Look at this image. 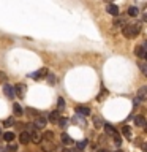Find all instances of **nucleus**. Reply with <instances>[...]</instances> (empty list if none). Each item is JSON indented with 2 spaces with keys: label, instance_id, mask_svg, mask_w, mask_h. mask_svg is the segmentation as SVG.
Here are the masks:
<instances>
[{
  "label": "nucleus",
  "instance_id": "1",
  "mask_svg": "<svg viewBox=\"0 0 147 152\" xmlns=\"http://www.w3.org/2000/svg\"><path fill=\"white\" fill-rule=\"evenodd\" d=\"M141 28H142V24L139 22H135V24H127L125 27H123V37L125 38H135L139 35V32H141Z\"/></svg>",
  "mask_w": 147,
  "mask_h": 152
},
{
  "label": "nucleus",
  "instance_id": "2",
  "mask_svg": "<svg viewBox=\"0 0 147 152\" xmlns=\"http://www.w3.org/2000/svg\"><path fill=\"white\" fill-rule=\"evenodd\" d=\"M30 141H32V136L28 132H22L21 135H19V142H21V144H28Z\"/></svg>",
  "mask_w": 147,
  "mask_h": 152
},
{
  "label": "nucleus",
  "instance_id": "3",
  "mask_svg": "<svg viewBox=\"0 0 147 152\" xmlns=\"http://www.w3.org/2000/svg\"><path fill=\"white\" fill-rule=\"evenodd\" d=\"M44 76H47V68H41V70L35 71V73H32L30 78H33V79H41V78H44Z\"/></svg>",
  "mask_w": 147,
  "mask_h": 152
},
{
  "label": "nucleus",
  "instance_id": "4",
  "mask_svg": "<svg viewBox=\"0 0 147 152\" xmlns=\"http://www.w3.org/2000/svg\"><path fill=\"white\" fill-rule=\"evenodd\" d=\"M104 132H106L109 136H112V138H116V136L119 135L117 130H116V128H114V127L111 125V124H104Z\"/></svg>",
  "mask_w": 147,
  "mask_h": 152
},
{
  "label": "nucleus",
  "instance_id": "5",
  "mask_svg": "<svg viewBox=\"0 0 147 152\" xmlns=\"http://www.w3.org/2000/svg\"><path fill=\"white\" fill-rule=\"evenodd\" d=\"M3 92H5V95H7V97L13 98V97H14V94H16V90H14V87H13V86H9V84H5V86H3Z\"/></svg>",
  "mask_w": 147,
  "mask_h": 152
},
{
  "label": "nucleus",
  "instance_id": "6",
  "mask_svg": "<svg viewBox=\"0 0 147 152\" xmlns=\"http://www.w3.org/2000/svg\"><path fill=\"white\" fill-rule=\"evenodd\" d=\"M25 84H16V86H14V90H16V95H17V97H24V95H25Z\"/></svg>",
  "mask_w": 147,
  "mask_h": 152
},
{
  "label": "nucleus",
  "instance_id": "7",
  "mask_svg": "<svg viewBox=\"0 0 147 152\" xmlns=\"http://www.w3.org/2000/svg\"><path fill=\"white\" fill-rule=\"evenodd\" d=\"M46 117H43V116H38L36 119H35V124H33V125H35L36 128H43V127H46Z\"/></svg>",
  "mask_w": 147,
  "mask_h": 152
},
{
  "label": "nucleus",
  "instance_id": "8",
  "mask_svg": "<svg viewBox=\"0 0 147 152\" xmlns=\"http://www.w3.org/2000/svg\"><path fill=\"white\" fill-rule=\"evenodd\" d=\"M43 151H44V152H54V151H55V144H54L52 141L43 142Z\"/></svg>",
  "mask_w": 147,
  "mask_h": 152
},
{
  "label": "nucleus",
  "instance_id": "9",
  "mask_svg": "<svg viewBox=\"0 0 147 152\" xmlns=\"http://www.w3.org/2000/svg\"><path fill=\"white\" fill-rule=\"evenodd\" d=\"M108 13L109 14H112V16H119V7L117 5H114V3H108Z\"/></svg>",
  "mask_w": 147,
  "mask_h": 152
},
{
  "label": "nucleus",
  "instance_id": "10",
  "mask_svg": "<svg viewBox=\"0 0 147 152\" xmlns=\"http://www.w3.org/2000/svg\"><path fill=\"white\" fill-rule=\"evenodd\" d=\"M60 114H59V111H52L51 114H49V121L52 122V124H59L60 122Z\"/></svg>",
  "mask_w": 147,
  "mask_h": 152
},
{
  "label": "nucleus",
  "instance_id": "11",
  "mask_svg": "<svg viewBox=\"0 0 147 152\" xmlns=\"http://www.w3.org/2000/svg\"><path fill=\"white\" fill-rule=\"evenodd\" d=\"M76 113H78L79 116H89L90 109L87 106H76Z\"/></svg>",
  "mask_w": 147,
  "mask_h": 152
},
{
  "label": "nucleus",
  "instance_id": "12",
  "mask_svg": "<svg viewBox=\"0 0 147 152\" xmlns=\"http://www.w3.org/2000/svg\"><path fill=\"white\" fill-rule=\"evenodd\" d=\"M138 100H146L147 98V86H144V87H141L139 90H138Z\"/></svg>",
  "mask_w": 147,
  "mask_h": 152
},
{
  "label": "nucleus",
  "instance_id": "13",
  "mask_svg": "<svg viewBox=\"0 0 147 152\" xmlns=\"http://www.w3.org/2000/svg\"><path fill=\"white\" fill-rule=\"evenodd\" d=\"M30 136H32V142H35V144H40V142H41V136L38 135V133H36L35 130H32Z\"/></svg>",
  "mask_w": 147,
  "mask_h": 152
},
{
  "label": "nucleus",
  "instance_id": "14",
  "mask_svg": "<svg viewBox=\"0 0 147 152\" xmlns=\"http://www.w3.org/2000/svg\"><path fill=\"white\" fill-rule=\"evenodd\" d=\"M62 142H63V144H66V146H70V144H73V140H71V136L70 135H66V133H63V135H62Z\"/></svg>",
  "mask_w": 147,
  "mask_h": 152
},
{
  "label": "nucleus",
  "instance_id": "15",
  "mask_svg": "<svg viewBox=\"0 0 147 152\" xmlns=\"http://www.w3.org/2000/svg\"><path fill=\"white\" fill-rule=\"evenodd\" d=\"M135 124H136V125H138V127H146V125H147V122H146V119H144V117H142V116H138V117L135 119Z\"/></svg>",
  "mask_w": 147,
  "mask_h": 152
},
{
  "label": "nucleus",
  "instance_id": "16",
  "mask_svg": "<svg viewBox=\"0 0 147 152\" xmlns=\"http://www.w3.org/2000/svg\"><path fill=\"white\" fill-rule=\"evenodd\" d=\"M13 111H14L16 116H22V114H24V109L21 108V104H17V103L13 104Z\"/></svg>",
  "mask_w": 147,
  "mask_h": 152
},
{
  "label": "nucleus",
  "instance_id": "17",
  "mask_svg": "<svg viewBox=\"0 0 147 152\" xmlns=\"http://www.w3.org/2000/svg\"><path fill=\"white\" fill-rule=\"evenodd\" d=\"M122 133H123V136H125V138H128V140L131 138V128L128 127V125H123L122 127Z\"/></svg>",
  "mask_w": 147,
  "mask_h": 152
},
{
  "label": "nucleus",
  "instance_id": "18",
  "mask_svg": "<svg viewBox=\"0 0 147 152\" xmlns=\"http://www.w3.org/2000/svg\"><path fill=\"white\" fill-rule=\"evenodd\" d=\"M136 56L138 57H146V48L144 46H136Z\"/></svg>",
  "mask_w": 147,
  "mask_h": 152
},
{
  "label": "nucleus",
  "instance_id": "19",
  "mask_svg": "<svg viewBox=\"0 0 147 152\" xmlns=\"http://www.w3.org/2000/svg\"><path fill=\"white\" fill-rule=\"evenodd\" d=\"M128 16H131V18H135V16H138V14H139V10H138L136 7H130L128 8Z\"/></svg>",
  "mask_w": 147,
  "mask_h": 152
},
{
  "label": "nucleus",
  "instance_id": "20",
  "mask_svg": "<svg viewBox=\"0 0 147 152\" xmlns=\"http://www.w3.org/2000/svg\"><path fill=\"white\" fill-rule=\"evenodd\" d=\"M3 140L7 141V142H11L14 140V133L13 132H7V133H3Z\"/></svg>",
  "mask_w": 147,
  "mask_h": 152
},
{
  "label": "nucleus",
  "instance_id": "21",
  "mask_svg": "<svg viewBox=\"0 0 147 152\" xmlns=\"http://www.w3.org/2000/svg\"><path fill=\"white\" fill-rule=\"evenodd\" d=\"M73 122L74 124H81L82 127H85V121L82 119V116H79V114H76V116L73 117Z\"/></svg>",
  "mask_w": 147,
  "mask_h": 152
},
{
  "label": "nucleus",
  "instance_id": "22",
  "mask_svg": "<svg viewBox=\"0 0 147 152\" xmlns=\"http://www.w3.org/2000/svg\"><path fill=\"white\" fill-rule=\"evenodd\" d=\"M52 138H54V133L52 132H44L43 133V140L44 141H52Z\"/></svg>",
  "mask_w": 147,
  "mask_h": 152
},
{
  "label": "nucleus",
  "instance_id": "23",
  "mask_svg": "<svg viewBox=\"0 0 147 152\" xmlns=\"http://www.w3.org/2000/svg\"><path fill=\"white\" fill-rule=\"evenodd\" d=\"M139 68H141L142 73H144V76L147 78V62H142V64H139Z\"/></svg>",
  "mask_w": 147,
  "mask_h": 152
},
{
  "label": "nucleus",
  "instance_id": "24",
  "mask_svg": "<svg viewBox=\"0 0 147 152\" xmlns=\"http://www.w3.org/2000/svg\"><path fill=\"white\" fill-rule=\"evenodd\" d=\"M57 106H59V109H63V108H65V100L62 98V97L57 100Z\"/></svg>",
  "mask_w": 147,
  "mask_h": 152
},
{
  "label": "nucleus",
  "instance_id": "25",
  "mask_svg": "<svg viewBox=\"0 0 147 152\" xmlns=\"http://www.w3.org/2000/svg\"><path fill=\"white\" fill-rule=\"evenodd\" d=\"M114 26H127L125 19H114Z\"/></svg>",
  "mask_w": 147,
  "mask_h": 152
},
{
  "label": "nucleus",
  "instance_id": "26",
  "mask_svg": "<svg viewBox=\"0 0 147 152\" xmlns=\"http://www.w3.org/2000/svg\"><path fill=\"white\" fill-rule=\"evenodd\" d=\"M76 146H78V149H84V147L87 146V140H82V141H79Z\"/></svg>",
  "mask_w": 147,
  "mask_h": 152
},
{
  "label": "nucleus",
  "instance_id": "27",
  "mask_svg": "<svg viewBox=\"0 0 147 152\" xmlns=\"http://www.w3.org/2000/svg\"><path fill=\"white\" fill-rule=\"evenodd\" d=\"M59 125H60V127H66V125H68V119L62 117V119H60V122H59Z\"/></svg>",
  "mask_w": 147,
  "mask_h": 152
},
{
  "label": "nucleus",
  "instance_id": "28",
  "mask_svg": "<svg viewBox=\"0 0 147 152\" xmlns=\"http://www.w3.org/2000/svg\"><path fill=\"white\" fill-rule=\"evenodd\" d=\"M95 125L100 128V127H104V124L101 122V119H100V117H95Z\"/></svg>",
  "mask_w": 147,
  "mask_h": 152
},
{
  "label": "nucleus",
  "instance_id": "29",
  "mask_svg": "<svg viewBox=\"0 0 147 152\" xmlns=\"http://www.w3.org/2000/svg\"><path fill=\"white\" fill-rule=\"evenodd\" d=\"M13 124H14V119L9 117V119H7V121L3 122V125H13Z\"/></svg>",
  "mask_w": 147,
  "mask_h": 152
},
{
  "label": "nucleus",
  "instance_id": "30",
  "mask_svg": "<svg viewBox=\"0 0 147 152\" xmlns=\"http://www.w3.org/2000/svg\"><path fill=\"white\" fill-rule=\"evenodd\" d=\"M114 142H116V146H120V144H122V140H120V135H117L116 138H114Z\"/></svg>",
  "mask_w": 147,
  "mask_h": 152
},
{
  "label": "nucleus",
  "instance_id": "31",
  "mask_svg": "<svg viewBox=\"0 0 147 152\" xmlns=\"http://www.w3.org/2000/svg\"><path fill=\"white\" fill-rule=\"evenodd\" d=\"M16 149H17V146H16V144H9V146H8V152H9V151H11V152H14Z\"/></svg>",
  "mask_w": 147,
  "mask_h": 152
},
{
  "label": "nucleus",
  "instance_id": "32",
  "mask_svg": "<svg viewBox=\"0 0 147 152\" xmlns=\"http://www.w3.org/2000/svg\"><path fill=\"white\" fill-rule=\"evenodd\" d=\"M0 81H3V83L7 81V75H5L3 71H0Z\"/></svg>",
  "mask_w": 147,
  "mask_h": 152
},
{
  "label": "nucleus",
  "instance_id": "33",
  "mask_svg": "<svg viewBox=\"0 0 147 152\" xmlns=\"http://www.w3.org/2000/svg\"><path fill=\"white\" fill-rule=\"evenodd\" d=\"M55 83V78H54V75H49V84H54Z\"/></svg>",
  "mask_w": 147,
  "mask_h": 152
},
{
  "label": "nucleus",
  "instance_id": "34",
  "mask_svg": "<svg viewBox=\"0 0 147 152\" xmlns=\"http://www.w3.org/2000/svg\"><path fill=\"white\" fill-rule=\"evenodd\" d=\"M142 151L147 152V142H144V144H142Z\"/></svg>",
  "mask_w": 147,
  "mask_h": 152
},
{
  "label": "nucleus",
  "instance_id": "35",
  "mask_svg": "<svg viewBox=\"0 0 147 152\" xmlns=\"http://www.w3.org/2000/svg\"><path fill=\"white\" fill-rule=\"evenodd\" d=\"M142 21H146V22H147V13L142 14Z\"/></svg>",
  "mask_w": 147,
  "mask_h": 152
},
{
  "label": "nucleus",
  "instance_id": "36",
  "mask_svg": "<svg viewBox=\"0 0 147 152\" xmlns=\"http://www.w3.org/2000/svg\"><path fill=\"white\" fill-rule=\"evenodd\" d=\"M62 152H73V151H70V149H63Z\"/></svg>",
  "mask_w": 147,
  "mask_h": 152
},
{
  "label": "nucleus",
  "instance_id": "37",
  "mask_svg": "<svg viewBox=\"0 0 147 152\" xmlns=\"http://www.w3.org/2000/svg\"><path fill=\"white\" fill-rule=\"evenodd\" d=\"M98 152H109L108 149H101V151H98Z\"/></svg>",
  "mask_w": 147,
  "mask_h": 152
},
{
  "label": "nucleus",
  "instance_id": "38",
  "mask_svg": "<svg viewBox=\"0 0 147 152\" xmlns=\"http://www.w3.org/2000/svg\"><path fill=\"white\" fill-rule=\"evenodd\" d=\"M146 59H147V52H146Z\"/></svg>",
  "mask_w": 147,
  "mask_h": 152
},
{
  "label": "nucleus",
  "instance_id": "39",
  "mask_svg": "<svg viewBox=\"0 0 147 152\" xmlns=\"http://www.w3.org/2000/svg\"><path fill=\"white\" fill-rule=\"evenodd\" d=\"M73 152H79V151H73Z\"/></svg>",
  "mask_w": 147,
  "mask_h": 152
},
{
  "label": "nucleus",
  "instance_id": "40",
  "mask_svg": "<svg viewBox=\"0 0 147 152\" xmlns=\"http://www.w3.org/2000/svg\"><path fill=\"white\" fill-rule=\"evenodd\" d=\"M117 152H123V151H117Z\"/></svg>",
  "mask_w": 147,
  "mask_h": 152
},
{
  "label": "nucleus",
  "instance_id": "41",
  "mask_svg": "<svg viewBox=\"0 0 147 152\" xmlns=\"http://www.w3.org/2000/svg\"><path fill=\"white\" fill-rule=\"evenodd\" d=\"M0 135H2V130H0Z\"/></svg>",
  "mask_w": 147,
  "mask_h": 152
},
{
  "label": "nucleus",
  "instance_id": "42",
  "mask_svg": "<svg viewBox=\"0 0 147 152\" xmlns=\"http://www.w3.org/2000/svg\"><path fill=\"white\" fill-rule=\"evenodd\" d=\"M146 130H147V125H146Z\"/></svg>",
  "mask_w": 147,
  "mask_h": 152
}]
</instances>
